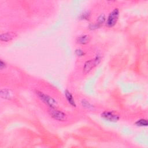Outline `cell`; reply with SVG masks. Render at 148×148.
<instances>
[{
    "instance_id": "1",
    "label": "cell",
    "mask_w": 148,
    "mask_h": 148,
    "mask_svg": "<svg viewBox=\"0 0 148 148\" xmlns=\"http://www.w3.org/2000/svg\"><path fill=\"white\" fill-rule=\"evenodd\" d=\"M35 94L38 98L46 105H47L49 108H57L58 106L57 102L55 99H54L51 96L45 94L40 91L36 90Z\"/></svg>"
},
{
    "instance_id": "2",
    "label": "cell",
    "mask_w": 148,
    "mask_h": 148,
    "mask_svg": "<svg viewBox=\"0 0 148 148\" xmlns=\"http://www.w3.org/2000/svg\"><path fill=\"white\" fill-rule=\"evenodd\" d=\"M101 61V56L99 54L90 60L86 61L83 67V72L84 75L89 73L95 66H97Z\"/></svg>"
},
{
    "instance_id": "3",
    "label": "cell",
    "mask_w": 148,
    "mask_h": 148,
    "mask_svg": "<svg viewBox=\"0 0 148 148\" xmlns=\"http://www.w3.org/2000/svg\"><path fill=\"white\" fill-rule=\"evenodd\" d=\"M120 16V10L118 8H114L108 14L105 24L107 27L108 28H112L113 27L119 20Z\"/></svg>"
},
{
    "instance_id": "4",
    "label": "cell",
    "mask_w": 148,
    "mask_h": 148,
    "mask_svg": "<svg viewBox=\"0 0 148 148\" xmlns=\"http://www.w3.org/2000/svg\"><path fill=\"white\" fill-rule=\"evenodd\" d=\"M47 112L50 116L54 120L58 121H64L66 120L67 116L66 113L57 109V108H49Z\"/></svg>"
},
{
    "instance_id": "5",
    "label": "cell",
    "mask_w": 148,
    "mask_h": 148,
    "mask_svg": "<svg viewBox=\"0 0 148 148\" xmlns=\"http://www.w3.org/2000/svg\"><path fill=\"white\" fill-rule=\"evenodd\" d=\"M101 117L106 121L114 123L118 121L120 119L119 114L111 110L103 111L101 114Z\"/></svg>"
},
{
    "instance_id": "6",
    "label": "cell",
    "mask_w": 148,
    "mask_h": 148,
    "mask_svg": "<svg viewBox=\"0 0 148 148\" xmlns=\"http://www.w3.org/2000/svg\"><path fill=\"white\" fill-rule=\"evenodd\" d=\"M106 17L105 14H101L97 18L94 23L90 24L88 25V29L94 31L102 27L106 22Z\"/></svg>"
},
{
    "instance_id": "7",
    "label": "cell",
    "mask_w": 148,
    "mask_h": 148,
    "mask_svg": "<svg viewBox=\"0 0 148 148\" xmlns=\"http://www.w3.org/2000/svg\"><path fill=\"white\" fill-rule=\"evenodd\" d=\"M64 95L65 97V98L68 102V103L72 106V107H76V103L75 102V101L73 98V97L71 92L67 89H66L64 91Z\"/></svg>"
},
{
    "instance_id": "8",
    "label": "cell",
    "mask_w": 148,
    "mask_h": 148,
    "mask_svg": "<svg viewBox=\"0 0 148 148\" xmlns=\"http://www.w3.org/2000/svg\"><path fill=\"white\" fill-rule=\"evenodd\" d=\"M90 41V36L88 35L83 34L77 37L76 42L77 43L82 45L87 44Z\"/></svg>"
},
{
    "instance_id": "9",
    "label": "cell",
    "mask_w": 148,
    "mask_h": 148,
    "mask_svg": "<svg viewBox=\"0 0 148 148\" xmlns=\"http://www.w3.org/2000/svg\"><path fill=\"white\" fill-rule=\"evenodd\" d=\"M0 95L2 98H3L5 99H8V100L12 99L13 97L12 91L10 90L6 89V88L1 90Z\"/></svg>"
},
{
    "instance_id": "10",
    "label": "cell",
    "mask_w": 148,
    "mask_h": 148,
    "mask_svg": "<svg viewBox=\"0 0 148 148\" xmlns=\"http://www.w3.org/2000/svg\"><path fill=\"white\" fill-rule=\"evenodd\" d=\"M13 38V35L10 32L2 33L0 35V40L1 42H9Z\"/></svg>"
},
{
    "instance_id": "11",
    "label": "cell",
    "mask_w": 148,
    "mask_h": 148,
    "mask_svg": "<svg viewBox=\"0 0 148 148\" xmlns=\"http://www.w3.org/2000/svg\"><path fill=\"white\" fill-rule=\"evenodd\" d=\"M135 125L139 127H147L148 125L147 120L146 119H140L135 122Z\"/></svg>"
},
{
    "instance_id": "12",
    "label": "cell",
    "mask_w": 148,
    "mask_h": 148,
    "mask_svg": "<svg viewBox=\"0 0 148 148\" xmlns=\"http://www.w3.org/2000/svg\"><path fill=\"white\" fill-rule=\"evenodd\" d=\"M81 105L82 106L86 108V109L88 110H91L93 109V108H94V106L92 105V104H91L89 101H88L87 100L85 99H83L81 101Z\"/></svg>"
},
{
    "instance_id": "13",
    "label": "cell",
    "mask_w": 148,
    "mask_h": 148,
    "mask_svg": "<svg viewBox=\"0 0 148 148\" xmlns=\"http://www.w3.org/2000/svg\"><path fill=\"white\" fill-rule=\"evenodd\" d=\"M91 16V13L89 10H86L83 12L79 16V19L82 20H89L90 19Z\"/></svg>"
},
{
    "instance_id": "14",
    "label": "cell",
    "mask_w": 148,
    "mask_h": 148,
    "mask_svg": "<svg viewBox=\"0 0 148 148\" xmlns=\"http://www.w3.org/2000/svg\"><path fill=\"white\" fill-rule=\"evenodd\" d=\"M75 53L78 57H83V56H85V54H86V53L81 49H76L75 50Z\"/></svg>"
},
{
    "instance_id": "15",
    "label": "cell",
    "mask_w": 148,
    "mask_h": 148,
    "mask_svg": "<svg viewBox=\"0 0 148 148\" xmlns=\"http://www.w3.org/2000/svg\"><path fill=\"white\" fill-rule=\"evenodd\" d=\"M7 65L5 61H3L2 60H0V69L1 70L3 69L4 68H6Z\"/></svg>"
}]
</instances>
